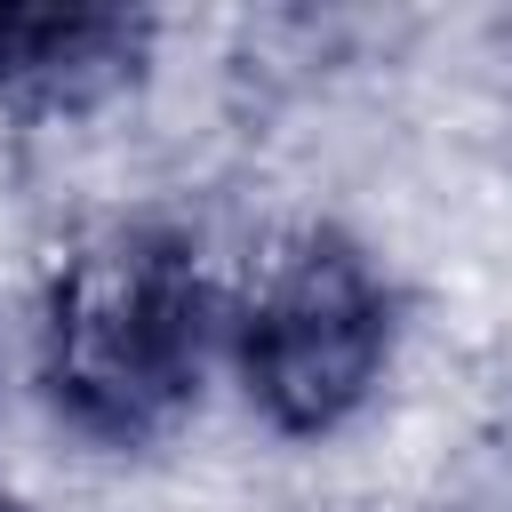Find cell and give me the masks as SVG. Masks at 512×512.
Wrapping results in <instances>:
<instances>
[{"instance_id":"obj_2","label":"cell","mask_w":512,"mask_h":512,"mask_svg":"<svg viewBox=\"0 0 512 512\" xmlns=\"http://www.w3.org/2000/svg\"><path fill=\"white\" fill-rule=\"evenodd\" d=\"M392 360V288L344 232H304L264 264L240 320L248 400L280 432H336Z\"/></svg>"},{"instance_id":"obj_1","label":"cell","mask_w":512,"mask_h":512,"mask_svg":"<svg viewBox=\"0 0 512 512\" xmlns=\"http://www.w3.org/2000/svg\"><path fill=\"white\" fill-rule=\"evenodd\" d=\"M216 344V296L184 232L120 224L64 256L40 328V384L88 440H152L200 392Z\"/></svg>"},{"instance_id":"obj_3","label":"cell","mask_w":512,"mask_h":512,"mask_svg":"<svg viewBox=\"0 0 512 512\" xmlns=\"http://www.w3.org/2000/svg\"><path fill=\"white\" fill-rule=\"evenodd\" d=\"M152 24L120 8H0V104L88 112L144 64Z\"/></svg>"}]
</instances>
